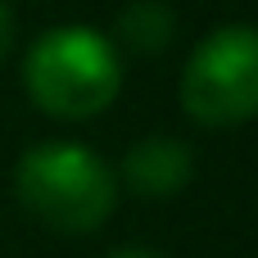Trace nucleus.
<instances>
[{
    "label": "nucleus",
    "instance_id": "nucleus-2",
    "mask_svg": "<svg viewBox=\"0 0 258 258\" xmlns=\"http://www.w3.org/2000/svg\"><path fill=\"white\" fill-rule=\"evenodd\" d=\"M18 200L59 231H91L113 209V172L100 154L73 141H45L32 145L14 168Z\"/></svg>",
    "mask_w": 258,
    "mask_h": 258
},
{
    "label": "nucleus",
    "instance_id": "nucleus-7",
    "mask_svg": "<svg viewBox=\"0 0 258 258\" xmlns=\"http://www.w3.org/2000/svg\"><path fill=\"white\" fill-rule=\"evenodd\" d=\"M109 258H159V254H150V249H118V254H109Z\"/></svg>",
    "mask_w": 258,
    "mask_h": 258
},
{
    "label": "nucleus",
    "instance_id": "nucleus-5",
    "mask_svg": "<svg viewBox=\"0 0 258 258\" xmlns=\"http://www.w3.org/2000/svg\"><path fill=\"white\" fill-rule=\"evenodd\" d=\"M118 32L141 45V50H154L172 36V9L163 0H132L122 14H118Z\"/></svg>",
    "mask_w": 258,
    "mask_h": 258
},
{
    "label": "nucleus",
    "instance_id": "nucleus-4",
    "mask_svg": "<svg viewBox=\"0 0 258 258\" xmlns=\"http://www.w3.org/2000/svg\"><path fill=\"white\" fill-rule=\"evenodd\" d=\"M186 177H190V150L177 136H145L127 154V181L136 190L163 195V190H177Z\"/></svg>",
    "mask_w": 258,
    "mask_h": 258
},
{
    "label": "nucleus",
    "instance_id": "nucleus-6",
    "mask_svg": "<svg viewBox=\"0 0 258 258\" xmlns=\"http://www.w3.org/2000/svg\"><path fill=\"white\" fill-rule=\"evenodd\" d=\"M9 36H14V14H9V5L0 0V54L9 50Z\"/></svg>",
    "mask_w": 258,
    "mask_h": 258
},
{
    "label": "nucleus",
    "instance_id": "nucleus-3",
    "mask_svg": "<svg viewBox=\"0 0 258 258\" xmlns=\"http://www.w3.org/2000/svg\"><path fill=\"white\" fill-rule=\"evenodd\" d=\"M186 109L204 122H231L258 109V27L222 23L186 59Z\"/></svg>",
    "mask_w": 258,
    "mask_h": 258
},
{
    "label": "nucleus",
    "instance_id": "nucleus-1",
    "mask_svg": "<svg viewBox=\"0 0 258 258\" xmlns=\"http://www.w3.org/2000/svg\"><path fill=\"white\" fill-rule=\"evenodd\" d=\"M23 77L41 109L63 118H86L118 95L122 68L109 36H100L86 23H63L32 41L23 59Z\"/></svg>",
    "mask_w": 258,
    "mask_h": 258
}]
</instances>
